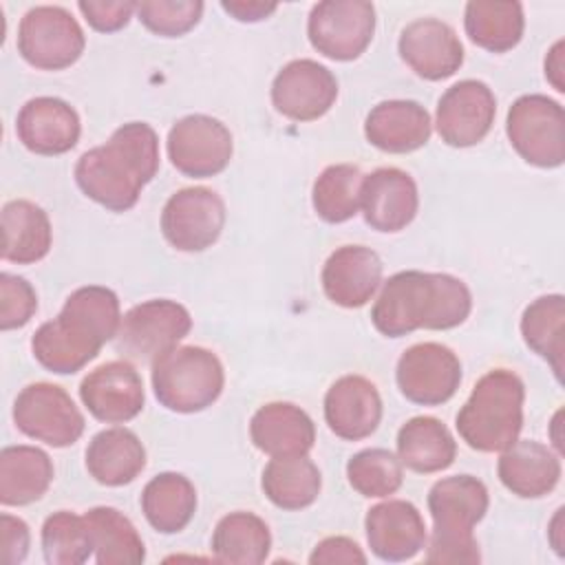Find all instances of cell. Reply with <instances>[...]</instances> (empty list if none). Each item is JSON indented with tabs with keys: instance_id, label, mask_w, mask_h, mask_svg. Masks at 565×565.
Wrapping results in <instances>:
<instances>
[{
	"instance_id": "6da1fadb",
	"label": "cell",
	"mask_w": 565,
	"mask_h": 565,
	"mask_svg": "<svg viewBox=\"0 0 565 565\" xmlns=\"http://www.w3.org/2000/svg\"><path fill=\"white\" fill-rule=\"evenodd\" d=\"M159 170V137L152 126L130 121L119 126L104 146L86 150L75 163L79 190L110 212L130 210L141 188Z\"/></svg>"
},
{
	"instance_id": "7a4b0ae2",
	"label": "cell",
	"mask_w": 565,
	"mask_h": 565,
	"mask_svg": "<svg viewBox=\"0 0 565 565\" xmlns=\"http://www.w3.org/2000/svg\"><path fill=\"white\" fill-rule=\"evenodd\" d=\"M472 309V294L450 274L397 271L384 285L371 309L373 327L386 338L417 329L444 331L459 327Z\"/></svg>"
},
{
	"instance_id": "3957f363",
	"label": "cell",
	"mask_w": 565,
	"mask_h": 565,
	"mask_svg": "<svg viewBox=\"0 0 565 565\" xmlns=\"http://www.w3.org/2000/svg\"><path fill=\"white\" fill-rule=\"evenodd\" d=\"M490 505L488 488L472 475H452L433 483L428 510L433 516L426 563H479L472 527Z\"/></svg>"
},
{
	"instance_id": "277c9868",
	"label": "cell",
	"mask_w": 565,
	"mask_h": 565,
	"mask_svg": "<svg viewBox=\"0 0 565 565\" xmlns=\"http://www.w3.org/2000/svg\"><path fill=\"white\" fill-rule=\"evenodd\" d=\"M523 380L510 369L488 371L457 413L459 437L479 452H501L523 428Z\"/></svg>"
},
{
	"instance_id": "5b68a950",
	"label": "cell",
	"mask_w": 565,
	"mask_h": 565,
	"mask_svg": "<svg viewBox=\"0 0 565 565\" xmlns=\"http://www.w3.org/2000/svg\"><path fill=\"white\" fill-rule=\"evenodd\" d=\"M150 380L161 406L174 413H199L221 397L225 371L216 353L190 344L159 355Z\"/></svg>"
},
{
	"instance_id": "8992f818",
	"label": "cell",
	"mask_w": 565,
	"mask_h": 565,
	"mask_svg": "<svg viewBox=\"0 0 565 565\" xmlns=\"http://www.w3.org/2000/svg\"><path fill=\"white\" fill-rule=\"evenodd\" d=\"M505 132L521 159L536 168H558L565 161V113L547 95H521L508 110Z\"/></svg>"
},
{
	"instance_id": "52a82bcc",
	"label": "cell",
	"mask_w": 565,
	"mask_h": 565,
	"mask_svg": "<svg viewBox=\"0 0 565 565\" xmlns=\"http://www.w3.org/2000/svg\"><path fill=\"white\" fill-rule=\"evenodd\" d=\"M190 329L192 318L181 302L168 298L146 300L121 318L115 349L124 358L152 364L159 355L174 349Z\"/></svg>"
},
{
	"instance_id": "ba28073f",
	"label": "cell",
	"mask_w": 565,
	"mask_h": 565,
	"mask_svg": "<svg viewBox=\"0 0 565 565\" xmlns=\"http://www.w3.org/2000/svg\"><path fill=\"white\" fill-rule=\"evenodd\" d=\"M86 46L79 22L64 7L42 4L24 13L18 26V51L35 68L62 71L75 64Z\"/></svg>"
},
{
	"instance_id": "9c48e42d",
	"label": "cell",
	"mask_w": 565,
	"mask_h": 565,
	"mask_svg": "<svg viewBox=\"0 0 565 565\" xmlns=\"http://www.w3.org/2000/svg\"><path fill=\"white\" fill-rule=\"evenodd\" d=\"M375 33V7L366 0H324L313 4L307 22L311 46L335 62L360 57Z\"/></svg>"
},
{
	"instance_id": "30bf717a",
	"label": "cell",
	"mask_w": 565,
	"mask_h": 565,
	"mask_svg": "<svg viewBox=\"0 0 565 565\" xmlns=\"http://www.w3.org/2000/svg\"><path fill=\"white\" fill-rule=\"evenodd\" d=\"M13 422L20 433L53 448L75 444L86 426L71 395L51 382H33L18 393Z\"/></svg>"
},
{
	"instance_id": "8fae6325",
	"label": "cell",
	"mask_w": 565,
	"mask_h": 565,
	"mask_svg": "<svg viewBox=\"0 0 565 565\" xmlns=\"http://www.w3.org/2000/svg\"><path fill=\"white\" fill-rule=\"evenodd\" d=\"M225 225L223 199L203 185L177 190L163 205L161 232L179 252H203L212 247Z\"/></svg>"
},
{
	"instance_id": "7c38bea8",
	"label": "cell",
	"mask_w": 565,
	"mask_h": 565,
	"mask_svg": "<svg viewBox=\"0 0 565 565\" xmlns=\"http://www.w3.org/2000/svg\"><path fill=\"white\" fill-rule=\"evenodd\" d=\"M168 157L172 166L194 179L223 172L232 159L234 143L227 126L210 115L181 117L168 132Z\"/></svg>"
},
{
	"instance_id": "4fadbf2b",
	"label": "cell",
	"mask_w": 565,
	"mask_h": 565,
	"mask_svg": "<svg viewBox=\"0 0 565 565\" xmlns=\"http://www.w3.org/2000/svg\"><path fill=\"white\" fill-rule=\"evenodd\" d=\"M395 380L408 402L439 406L457 393L461 362L452 349L439 342L413 344L399 355Z\"/></svg>"
},
{
	"instance_id": "5bb4252c",
	"label": "cell",
	"mask_w": 565,
	"mask_h": 565,
	"mask_svg": "<svg viewBox=\"0 0 565 565\" xmlns=\"http://www.w3.org/2000/svg\"><path fill=\"white\" fill-rule=\"evenodd\" d=\"M494 115L497 99L490 86L481 79H461L439 97L435 126L444 143L470 148L490 132Z\"/></svg>"
},
{
	"instance_id": "9a60e30c",
	"label": "cell",
	"mask_w": 565,
	"mask_h": 565,
	"mask_svg": "<svg viewBox=\"0 0 565 565\" xmlns=\"http://www.w3.org/2000/svg\"><path fill=\"white\" fill-rule=\"evenodd\" d=\"M338 97L335 75L316 60L285 64L271 84L274 108L294 121H313L331 110Z\"/></svg>"
},
{
	"instance_id": "2e32d148",
	"label": "cell",
	"mask_w": 565,
	"mask_h": 565,
	"mask_svg": "<svg viewBox=\"0 0 565 565\" xmlns=\"http://www.w3.org/2000/svg\"><path fill=\"white\" fill-rule=\"evenodd\" d=\"M79 397L95 419L124 424L135 419L143 408V380L130 362L113 360L93 369L82 380Z\"/></svg>"
},
{
	"instance_id": "e0dca14e",
	"label": "cell",
	"mask_w": 565,
	"mask_h": 565,
	"mask_svg": "<svg viewBox=\"0 0 565 565\" xmlns=\"http://www.w3.org/2000/svg\"><path fill=\"white\" fill-rule=\"evenodd\" d=\"M399 57L428 82H439L463 64V44L455 29L437 18H419L404 26L397 42Z\"/></svg>"
},
{
	"instance_id": "ac0fdd59",
	"label": "cell",
	"mask_w": 565,
	"mask_h": 565,
	"mask_svg": "<svg viewBox=\"0 0 565 565\" xmlns=\"http://www.w3.org/2000/svg\"><path fill=\"white\" fill-rule=\"evenodd\" d=\"M419 207L417 183L399 168H377L362 179L360 210L377 232H399L413 223Z\"/></svg>"
},
{
	"instance_id": "d6986e66",
	"label": "cell",
	"mask_w": 565,
	"mask_h": 565,
	"mask_svg": "<svg viewBox=\"0 0 565 565\" xmlns=\"http://www.w3.org/2000/svg\"><path fill=\"white\" fill-rule=\"evenodd\" d=\"M15 132L31 152L55 157L75 148L82 124L68 102L60 97H33L20 108Z\"/></svg>"
},
{
	"instance_id": "ffe728a7",
	"label": "cell",
	"mask_w": 565,
	"mask_h": 565,
	"mask_svg": "<svg viewBox=\"0 0 565 565\" xmlns=\"http://www.w3.org/2000/svg\"><path fill=\"white\" fill-rule=\"evenodd\" d=\"M371 552L388 563L408 561L426 547V525L411 501L388 499L373 505L364 519Z\"/></svg>"
},
{
	"instance_id": "44dd1931",
	"label": "cell",
	"mask_w": 565,
	"mask_h": 565,
	"mask_svg": "<svg viewBox=\"0 0 565 565\" xmlns=\"http://www.w3.org/2000/svg\"><path fill=\"white\" fill-rule=\"evenodd\" d=\"M324 419L340 439H366L377 430L382 419L377 386L362 375H342L324 395Z\"/></svg>"
},
{
	"instance_id": "7402d4cb",
	"label": "cell",
	"mask_w": 565,
	"mask_h": 565,
	"mask_svg": "<svg viewBox=\"0 0 565 565\" xmlns=\"http://www.w3.org/2000/svg\"><path fill=\"white\" fill-rule=\"evenodd\" d=\"M382 282V260L364 245L338 247L322 267L327 298L344 309L364 307Z\"/></svg>"
},
{
	"instance_id": "603a6c76",
	"label": "cell",
	"mask_w": 565,
	"mask_h": 565,
	"mask_svg": "<svg viewBox=\"0 0 565 565\" xmlns=\"http://www.w3.org/2000/svg\"><path fill=\"white\" fill-rule=\"evenodd\" d=\"M430 132L433 121L428 110L413 99L380 102L364 121L366 141L391 154H406L426 146Z\"/></svg>"
},
{
	"instance_id": "cb8c5ba5",
	"label": "cell",
	"mask_w": 565,
	"mask_h": 565,
	"mask_svg": "<svg viewBox=\"0 0 565 565\" xmlns=\"http://www.w3.org/2000/svg\"><path fill=\"white\" fill-rule=\"evenodd\" d=\"M254 446L269 457L307 455L316 441L313 419L296 404L269 402L249 422Z\"/></svg>"
},
{
	"instance_id": "d4e9b609",
	"label": "cell",
	"mask_w": 565,
	"mask_h": 565,
	"mask_svg": "<svg viewBox=\"0 0 565 565\" xmlns=\"http://www.w3.org/2000/svg\"><path fill=\"white\" fill-rule=\"evenodd\" d=\"M497 472L512 494L521 499H539L558 486L561 459L534 439H516L501 450Z\"/></svg>"
},
{
	"instance_id": "484cf974",
	"label": "cell",
	"mask_w": 565,
	"mask_h": 565,
	"mask_svg": "<svg viewBox=\"0 0 565 565\" xmlns=\"http://www.w3.org/2000/svg\"><path fill=\"white\" fill-rule=\"evenodd\" d=\"M146 468V448L130 428H106L86 448L88 475L108 488L135 481Z\"/></svg>"
},
{
	"instance_id": "4316f807",
	"label": "cell",
	"mask_w": 565,
	"mask_h": 565,
	"mask_svg": "<svg viewBox=\"0 0 565 565\" xmlns=\"http://www.w3.org/2000/svg\"><path fill=\"white\" fill-rule=\"evenodd\" d=\"M53 243L46 212L26 199H13L2 207V258L18 265L42 260Z\"/></svg>"
},
{
	"instance_id": "83f0119b",
	"label": "cell",
	"mask_w": 565,
	"mask_h": 565,
	"mask_svg": "<svg viewBox=\"0 0 565 565\" xmlns=\"http://www.w3.org/2000/svg\"><path fill=\"white\" fill-rule=\"evenodd\" d=\"M57 318L68 329H73L79 338L102 349L106 342L115 340L119 331V324H121L119 298L108 287L86 285L75 289L66 298Z\"/></svg>"
},
{
	"instance_id": "f1b7e54d",
	"label": "cell",
	"mask_w": 565,
	"mask_h": 565,
	"mask_svg": "<svg viewBox=\"0 0 565 565\" xmlns=\"http://www.w3.org/2000/svg\"><path fill=\"white\" fill-rule=\"evenodd\" d=\"M397 457L413 472H439L455 461L457 441L444 422L419 415L397 430Z\"/></svg>"
},
{
	"instance_id": "f546056e",
	"label": "cell",
	"mask_w": 565,
	"mask_h": 565,
	"mask_svg": "<svg viewBox=\"0 0 565 565\" xmlns=\"http://www.w3.org/2000/svg\"><path fill=\"white\" fill-rule=\"evenodd\" d=\"M53 481L51 457L35 446H7L0 452L2 505H29L42 499Z\"/></svg>"
},
{
	"instance_id": "4dcf8cb0",
	"label": "cell",
	"mask_w": 565,
	"mask_h": 565,
	"mask_svg": "<svg viewBox=\"0 0 565 565\" xmlns=\"http://www.w3.org/2000/svg\"><path fill=\"white\" fill-rule=\"evenodd\" d=\"M141 510L157 532L177 534L196 512V490L188 477L179 472H161L146 483L141 492Z\"/></svg>"
},
{
	"instance_id": "1f68e13d",
	"label": "cell",
	"mask_w": 565,
	"mask_h": 565,
	"mask_svg": "<svg viewBox=\"0 0 565 565\" xmlns=\"http://www.w3.org/2000/svg\"><path fill=\"white\" fill-rule=\"evenodd\" d=\"M463 26L470 42L477 46L505 53L514 49L525 29V15L521 2H494V0H472L466 4Z\"/></svg>"
},
{
	"instance_id": "d6a6232c",
	"label": "cell",
	"mask_w": 565,
	"mask_h": 565,
	"mask_svg": "<svg viewBox=\"0 0 565 565\" xmlns=\"http://www.w3.org/2000/svg\"><path fill=\"white\" fill-rule=\"evenodd\" d=\"M260 488L276 508L302 510L318 499L322 477L307 455L271 457L263 470Z\"/></svg>"
},
{
	"instance_id": "836d02e7",
	"label": "cell",
	"mask_w": 565,
	"mask_h": 565,
	"mask_svg": "<svg viewBox=\"0 0 565 565\" xmlns=\"http://www.w3.org/2000/svg\"><path fill=\"white\" fill-rule=\"evenodd\" d=\"M269 527L252 512H230L214 527L212 552L218 563L258 565L269 556Z\"/></svg>"
},
{
	"instance_id": "e575fe53",
	"label": "cell",
	"mask_w": 565,
	"mask_h": 565,
	"mask_svg": "<svg viewBox=\"0 0 565 565\" xmlns=\"http://www.w3.org/2000/svg\"><path fill=\"white\" fill-rule=\"evenodd\" d=\"M93 547L95 561L99 565H139L146 558V547L126 514L117 508L99 505L84 514Z\"/></svg>"
},
{
	"instance_id": "d590c367",
	"label": "cell",
	"mask_w": 565,
	"mask_h": 565,
	"mask_svg": "<svg viewBox=\"0 0 565 565\" xmlns=\"http://www.w3.org/2000/svg\"><path fill=\"white\" fill-rule=\"evenodd\" d=\"M565 298L561 294L541 296L530 302L521 316V335L525 344L552 366L556 380L563 377L565 353Z\"/></svg>"
},
{
	"instance_id": "8d00e7d4",
	"label": "cell",
	"mask_w": 565,
	"mask_h": 565,
	"mask_svg": "<svg viewBox=\"0 0 565 565\" xmlns=\"http://www.w3.org/2000/svg\"><path fill=\"white\" fill-rule=\"evenodd\" d=\"M31 351L46 371L57 375L77 373L99 355V347L73 333L60 318L38 327L31 338Z\"/></svg>"
},
{
	"instance_id": "74e56055",
	"label": "cell",
	"mask_w": 565,
	"mask_h": 565,
	"mask_svg": "<svg viewBox=\"0 0 565 565\" xmlns=\"http://www.w3.org/2000/svg\"><path fill=\"white\" fill-rule=\"evenodd\" d=\"M364 174L353 163H335L320 172L313 183L311 203L327 223H344L360 210V188Z\"/></svg>"
},
{
	"instance_id": "f35d334b",
	"label": "cell",
	"mask_w": 565,
	"mask_h": 565,
	"mask_svg": "<svg viewBox=\"0 0 565 565\" xmlns=\"http://www.w3.org/2000/svg\"><path fill=\"white\" fill-rule=\"evenodd\" d=\"M42 552L49 565H79L95 552L86 519L60 510L46 516L42 525Z\"/></svg>"
},
{
	"instance_id": "ab89813d",
	"label": "cell",
	"mask_w": 565,
	"mask_h": 565,
	"mask_svg": "<svg viewBox=\"0 0 565 565\" xmlns=\"http://www.w3.org/2000/svg\"><path fill=\"white\" fill-rule=\"evenodd\" d=\"M347 479L351 488L362 497H391L404 481L402 461L386 448H366L349 459Z\"/></svg>"
},
{
	"instance_id": "60d3db41",
	"label": "cell",
	"mask_w": 565,
	"mask_h": 565,
	"mask_svg": "<svg viewBox=\"0 0 565 565\" xmlns=\"http://www.w3.org/2000/svg\"><path fill=\"white\" fill-rule=\"evenodd\" d=\"M201 0H143L137 2L141 24L161 38H179L194 29L201 20Z\"/></svg>"
},
{
	"instance_id": "b9f144b4",
	"label": "cell",
	"mask_w": 565,
	"mask_h": 565,
	"mask_svg": "<svg viewBox=\"0 0 565 565\" xmlns=\"http://www.w3.org/2000/svg\"><path fill=\"white\" fill-rule=\"evenodd\" d=\"M38 309V296L31 282L15 274H0V329L24 327Z\"/></svg>"
},
{
	"instance_id": "7bdbcfd3",
	"label": "cell",
	"mask_w": 565,
	"mask_h": 565,
	"mask_svg": "<svg viewBox=\"0 0 565 565\" xmlns=\"http://www.w3.org/2000/svg\"><path fill=\"white\" fill-rule=\"evenodd\" d=\"M77 9L86 18V22L99 33H113L124 29L132 13L137 11V2L130 0H79Z\"/></svg>"
},
{
	"instance_id": "ee69618b",
	"label": "cell",
	"mask_w": 565,
	"mask_h": 565,
	"mask_svg": "<svg viewBox=\"0 0 565 565\" xmlns=\"http://www.w3.org/2000/svg\"><path fill=\"white\" fill-rule=\"evenodd\" d=\"M29 525L11 514L0 516V547H2V561L4 563H22L29 554Z\"/></svg>"
},
{
	"instance_id": "f6af8a7d",
	"label": "cell",
	"mask_w": 565,
	"mask_h": 565,
	"mask_svg": "<svg viewBox=\"0 0 565 565\" xmlns=\"http://www.w3.org/2000/svg\"><path fill=\"white\" fill-rule=\"evenodd\" d=\"M311 565H333V563H366V554L360 550V545L347 536H329L320 541L311 556Z\"/></svg>"
},
{
	"instance_id": "bcb514c9",
	"label": "cell",
	"mask_w": 565,
	"mask_h": 565,
	"mask_svg": "<svg viewBox=\"0 0 565 565\" xmlns=\"http://www.w3.org/2000/svg\"><path fill=\"white\" fill-rule=\"evenodd\" d=\"M223 11H227L232 18L241 20V22H258L265 20L267 15H271L278 4L276 2H260V0H223L221 2Z\"/></svg>"
},
{
	"instance_id": "7dc6e473",
	"label": "cell",
	"mask_w": 565,
	"mask_h": 565,
	"mask_svg": "<svg viewBox=\"0 0 565 565\" xmlns=\"http://www.w3.org/2000/svg\"><path fill=\"white\" fill-rule=\"evenodd\" d=\"M545 77L558 93L565 90V84H563V40H558L545 57Z\"/></svg>"
}]
</instances>
